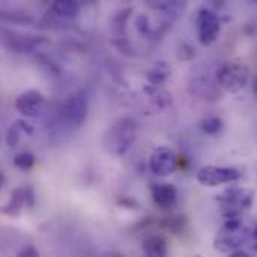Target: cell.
<instances>
[{
  "mask_svg": "<svg viewBox=\"0 0 257 257\" xmlns=\"http://www.w3.org/2000/svg\"><path fill=\"white\" fill-rule=\"evenodd\" d=\"M137 137V123L131 117L116 120L102 137V148L108 155L122 157L134 145Z\"/></svg>",
  "mask_w": 257,
  "mask_h": 257,
  "instance_id": "6da1fadb",
  "label": "cell"
},
{
  "mask_svg": "<svg viewBox=\"0 0 257 257\" xmlns=\"http://www.w3.org/2000/svg\"><path fill=\"white\" fill-rule=\"evenodd\" d=\"M254 196H256L254 190L247 188V187H230V188H226L224 191H221L215 197L220 215L224 220L242 217L253 206Z\"/></svg>",
  "mask_w": 257,
  "mask_h": 257,
  "instance_id": "7a4b0ae2",
  "label": "cell"
},
{
  "mask_svg": "<svg viewBox=\"0 0 257 257\" xmlns=\"http://www.w3.org/2000/svg\"><path fill=\"white\" fill-rule=\"evenodd\" d=\"M250 239L251 229L244 224L242 217L227 218L214 238V248L223 254H230L242 248Z\"/></svg>",
  "mask_w": 257,
  "mask_h": 257,
  "instance_id": "3957f363",
  "label": "cell"
},
{
  "mask_svg": "<svg viewBox=\"0 0 257 257\" xmlns=\"http://www.w3.org/2000/svg\"><path fill=\"white\" fill-rule=\"evenodd\" d=\"M217 80L223 90L229 93H238L244 90L250 81L248 66L241 62H226L218 69Z\"/></svg>",
  "mask_w": 257,
  "mask_h": 257,
  "instance_id": "277c9868",
  "label": "cell"
},
{
  "mask_svg": "<svg viewBox=\"0 0 257 257\" xmlns=\"http://www.w3.org/2000/svg\"><path fill=\"white\" fill-rule=\"evenodd\" d=\"M197 182L203 187H218L224 184H235L241 181L242 172L235 167L205 166L197 172Z\"/></svg>",
  "mask_w": 257,
  "mask_h": 257,
  "instance_id": "5b68a950",
  "label": "cell"
},
{
  "mask_svg": "<svg viewBox=\"0 0 257 257\" xmlns=\"http://www.w3.org/2000/svg\"><path fill=\"white\" fill-rule=\"evenodd\" d=\"M196 26H197V38L202 45H211L214 44L221 32V23L220 17L209 8H202L197 12L196 17Z\"/></svg>",
  "mask_w": 257,
  "mask_h": 257,
  "instance_id": "8992f818",
  "label": "cell"
},
{
  "mask_svg": "<svg viewBox=\"0 0 257 257\" xmlns=\"http://www.w3.org/2000/svg\"><path fill=\"white\" fill-rule=\"evenodd\" d=\"M60 116L71 128H80L87 119V99L81 92L69 95L60 107Z\"/></svg>",
  "mask_w": 257,
  "mask_h": 257,
  "instance_id": "52a82bcc",
  "label": "cell"
},
{
  "mask_svg": "<svg viewBox=\"0 0 257 257\" xmlns=\"http://www.w3.org/2000/svg\"><path fill=\"white\" fill-rule=\"evenodd\" d=\"M35 206V188L30 184H23L12 190L8 203L3 206L2 212L9 217H17L23 209H30Z\"/></svg>",
  "mask_w": 257,
  "mask_h": 257,
  "instance_id": "ba28073f",
  "label": "cell"
},
{
  "mask_svg": "<svg viewBox=\"0 0 257 257\" xmlns=\"http://www.w3.org/2000/svg\"><path fill=\"white\" fill-rule=\"evenodd\" d=\"M176 167H178V160H176L175 152L170 148L160 146L151 154L149 169L155 176L167 178L176 172Z\"/></svg>",
  "mask_w": 257,
  "mask_h": 257,
  "instance_id": "9c48e42d",
  "label": "cell"
},
{
  "mask_svg": "<svg viewBox=\"0 0 257 257\" xmlns=\"http://www.w3.org/2000/svg\"><path fill=\"white\" fill-rule=\"evenodd\" d=\"M45 107V96L38 90H26L15 99L17 111L24 117H38Z\"/></svg>",
  "mask_w": 257,
  "mask_h": 257,
  "instance_id": "30bf717a",
  "label": "cell"
},
{
  "mask_svg": "<svg viewBox=\"0 0 257 257\" xmlns=\"http://www.w3.org/2000/svg\"><path fill=\"white\" fill-rule=\"evenodd\" d=\"M151 193L154 203L161 209H170L178 202V191L170 184H154Z\"/></svg>",
  "mask_w": 257,
  "mask_h": 257,
  "instance_id": "8fae6325",
  "label": "cell"
},
{
  "mask_svg": "<svg viewBox=\"0 0 257 257\" xmlns=\"http://www.w3.org/2000/svg\"><path fill=\"white\" fill-rule=\"evenodd\" d=\"M143 253L149 257H164L167 256V241L160 235H149L143 241Z\"/></svg>",
  "mask_w": 257,
  "mask_h": 257,
  "instance_id": "7c38bea8",
  "label": "cell"
},
{
  "mask_svg": "<svg viewBox=\"0 0 257 257\" xmlns=\"http://www.w3.org/2000/svg\"><path fill=\"white\" fill-rule=\"evenodd\" d=\"M21 134H33V128L30 123H27L26 120H15L9 125L8 131H6V145L9 148H14L18 145Z\"/></svg>",
  "mask_w": 257,
  "mask_h": 257,
  "instance_id": "4fadbf2b",
  "label": "cell"
},
{
  "mask_svg": "<svg viewBox=\"0 0 257 257\" xmlns=\"http://www.w3.org/2000/svg\"><path fill=\"white\" fill-rule=\"evenodd\" d=\"M80 0H53L51 12L62 18H74L80 11Z\"/></svg>",
  "mask_w": 257,
  "mask_h": 257,
  "instance_id": "5bb4252c",
  "label": "cell"
},
{
  "mask_svg": "<svg viewBox=\"0 0 257 257\" xmlns=\"http://www.w3.org/2000/svg\"><path fill=\"white\" fill-rule=\"evenodd\" d=\"M148 80L151 84H155V86H161L167 77L170 75V66L166 63V62H158L154 68H151L148 71Z\"/></svg>",
  "mask_w": 257,
  "mask_h": 257,
  "instance_id": "9a60e30c",
  "label": "cell"
},
{
  "mask_svg": "<svg viewBox=\"0 0 257 257\" xmlns=\"http://www.w3.org/2000/svg\"><path fill=\"white\" fill-rule=\"evenodd\" d=\"M143 92H145L157 105H160V107L169 105V104L172 102V96H170L166 90H163L161 86H155V84H151V83H149L148 86H145Z\"/></svg>",
  "mask_w": 257,
  "mask_h": 257,
  "instance_id": "2e32d148",
  "label": "cell"
},
{
  "mask_svg": "<svg viewBox=\"0 0 257 257\" xmlns=\"http://www.w3.org/2000/svg\"><path fill=\"white\" fill-rule=\"evenodd\" d=\"M200 130L211 136V137H215L221 133L223 130V120L221 117H217V116H211V117H206L200 122Z\"/></svg>",
  "mask_w": 257,
  "mask_h": 257,
  "instance_id": "e0dca14e",
  "label": "cell"
},
{
  "mask_svg": "<svg viewBox=\"0 0 257 257\" xmlns=\"http://www.w3.org/2000/svg\"><path fill=\"white\" fill-rule=\"evenodd\" d=\"M35 161L36 160H35V157L30 152H21V154H18L14 158V166L17 169L23 170V172H27V170H30L35 166Z\"/></svg>",
  "mask_w": 257,
  "mask_h": 257,
  "instance_id": "ac0fdd59",
  "label": "cell"
},
{
  "mask_svg": "<svg viewBox=\"0 0 257 257\" xmlns=\"http://www.w3.org/2000/svg\"><path fill=\"white\" fill-rule=\"evenodd\" d=\"M184 223H185L184 217L176 215V217L166 218V220H164V227H166L167 230L173 232V233H178V232H181V230L184 229Z\"/></svg>",
  "mask_w": 257,
  "mask_h": 257,
  "instance_id": "d6986e66",
  "label": "cell"
},
{
  "mask_svg": "<svg viewBox=\"0 0 257 257\" xmlns=\"http://www.w3.org/2000/svg\"><path fill=\"white\" fill-rule=\"evenodd\" d=\"M136 27H137V32L140 35H149L152 30H151V24H149V18L146 15H139L136 18Z\"/></svg>",
  "mask_w": 257,
  "mask_h": 257,
  "instance_id": "ffe728a7",
  "label": "cell"
},
{
  "mask_svg": "<svg viewBox=\"0 0 257 257\" xmlns=\"http://www.w3.org/2000/svg\"><path fill=\"white\" fill-rule=\"evenodd\" d=\"M194 54H196V51H194V48H193L191 45H188V44H182V45H181V48H179L178 57H179L181 60H191V59L194 57Z\"/></svg>",
  "mask_w": 257,
  "mask_h": 257,
  "instance_id": "44dd1931",
  "label": "cell"
},
{
  "mask_svg": "<svg viewBox=\"0 0 257 257\" xmlns=\"http://www.w3.org/2000/svg\"><path fill=\"white\" fill-rule=\"evenodd\" d=\"M17 256H20V257H36V256H39V251L32 245V244H27L26 247H23L18 253H17Z\"/></svg>",
  "mask_w": 257,
  "mask_h": 257,
  "instance_id": "7402d4cb",
  "label": "cell"
},
{
  "mask_svg": "<svg viewBox=\"0 0 257 257\" xmlns=\"http://www.w3.org/2000/svg\"><path fill=\"white\" fill-rule=\"evenodd\" d=\"M209 3L215 8H221V6H224L226 0H209Z\"/></svg>",
  "mask_w": 257,
  "mask_h": 257,
  "instance_id": "603a6c76",
  "label": "cell"
},
{
  "mask_svg": "<svg viewBox=\"0 0 257 257\" xmlns=\"http://www.w3.org/2000/svg\"><path fill=\"white\" fill-rule=\"evenodd\" d=\"M251 239L256 242V250H257V223L254 224V227L251 229Z\"/></svg>",
  "mask_w": 257,
  "mask_h": 257,
  "instance_id": "cb8c5ba5",
  "label": "cell"
},
{
  "mask_svg": "<svg viewBox=\"0 0 257 257\" xmlns=\"http://www.w3.org/2000/svg\"><path fill=\"white\" fill-rule=\"evenodd\" d=\"M253 93H254V96L257 98V78L254 80V83H253Z\"/></svg>",
  "mask_w": 257,
  "mask_h": 257,
  "instance_id": "d4e9b609",
  "label": "cell"
},
{
  "mask_svg": "<svg viewBox=\"0 0 257 257\" xmlns=\"http://www.w3.org/2000/svg\"><path fill=\"white\" fill-rule=\"evenodd\" d=\"M253 2H257V0H253Z\"/></svg>",
  "mask_w": 257,
  "mask_h": 257,
  "instance_id": "484cf974",
  "label": "cell"
}]
</instances>
